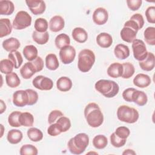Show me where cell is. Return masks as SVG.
I'll list each match as a JSON object with an SVG mask.
<instances>
[{"label": "cell", "mask_w": 155, "mask_h": 155, "mask_svg": "<svg viewBox=\"0 0 155 155\" xmlns=\"http://www.w3.org/2000/svg\"><path fill=\"white\" fill-rule=\"evenodd\" d=\"M132 50L133 56L138 61H143L147 56L148 51L146 45L142 40L136 39L132 42Z\"/></svg>", "instance_id": "obj_7"}, {"label": "cell", "mask_w": 155, "mask_h": 155, "mask_svg": "<svg viewBox=\"0 0 155 155\" xmlns=\"http://www.w3.org/2000/svg\"><path fill=\"white\" fill-rule=\"evenodd\" d=\"M5 81L7 85L10 88H16L21 83V80L18 74L13 71L6 74Z\"/></svg>", "instance_id": "obj_33"}, {"label": "cell", "mask_w": 155, "mask_h": 155, "mask_svg": "<svg viewBox=\"0 0 155 155\" xmlns=\"http://www.w3.org/2000/svg\"><path fill=\"white\" fill-rule=\"evenodd\" d=\"M151 82L150 77L143 73L137 74L133 79V84L139 88H145L148 87Z\"/></svg>", "instance_id": "obj_16"}, {"label": "cell", "mask_w": 155, "mask_h": 155, "mask_svg": "<svg viewBox=\"0 0 155 155\" xmlns=\"http://www.w3.org/2000/svg\"><path fill=\"white\" fill-rule=\"evenodd\" d=\"M12 25L8 18H1L0 19V37L3 38L8 36L12 33Z\"/></svg>", "instance_id": "obj_24"}, {"label": "cell", "mask_w": 155, "mask_h": 155, "mask_svg": "<svg viewBox=\"0 0 155 155\" xmlns=\"http://www.w3.org/2000/svg\"><path fill=\"white\" fill-rule=\"evenodd\" d=\"M123 72L122 64L119 62L112 63L107 68L108 75L113 78H117L120 77Z\"/></svg>", "instance_id": "obj_21"}, {"label": "cell", "mask_w": 155, "mask_h": 155, "mask_svg": "<svg viewBox=\"0 0 155 155\" xmlns=\"http://www.w3.org/2000/svg\"><path fill=\"white\" fill-rule=\"evenodd\" d=\"M62 132L61 128L58 123L50 124L47 129V133L51 136H56L60 134Z\"/></svg>", "instance_id": "obj_46"}, {"label": "cell", "mask_w": 155, "mask_h": 155, "mask_svg": "<svg viewBox=\"0 0 155 155\" xmlns=\"http://www.w3.org/2000/svg\"><path fill=\"white\" fill-rule=\"evenodd\" d=\"M45 65L50 70H56L59 67V63L55 54L49 53L46 56Z\"/></svg>", "instance_id": "obj_30"}, {"label": "cell", "mask_w": 155, "mask_h": 155, "mask_svg": "<svg viewBox=\"0 0 155 155\" xmlns=\"http://www.w3.org/2000/svg\"><path fill=\"white\" fill-rule=\"evenodd\" d=\"M8 58L13 62L14 68L16 69L19 68L23 62V58L22 55L20 52L17 50L10 52L8 55Z\"/></svg>", "instance_id": "obj_35"}, {"label": "cell", "mask_w": 155, "mask_h": 155, "mask_svg": "<svg viewBox=\"0 0 155 155\" xmlns=\"http://www.w3.org/2000/svg\"><path fill=\"white\" fill-rule=\"evenodd\" d=\"M36 73V68L31 61L25 63L20 69L21 75L25 79H30Z\"/></svg>", "instance_id": "obj_18"}, {"label": "cell", "mask_w": 155, "mask_h": 155, "mask_svg": "<svg viewBox=\"0 0 155 155\" xmlns=\"http://www.w3.org/2000/svg\"><path fill=\"white\" fill-rule=\"evenodd\" d=\"M117 117L122 122L134 124L137 121L139 114L136 109L128 105H122L117 108Z\"/></svg>", "instance_id": "obj_5"}, {"label": "cell", "mask_w": 155, "mask_h": 155, "mask_svg": "<svg viewBox=\"0 0 155 155\" xmlns=\"http://www.w3.org/2000/svg\"><path fill=\"white\" fill-rule=\"evenodd\" d=\"M32 84L34 87L40 90H50L53 87V81L42 75L35 77L32 81Z\"/></svg>", "instance_id": "obj_8"}, {"label": "cell", "mask_w": 155, "mask_h": 155, "mask_svg": "<svg viewBox=\"0 0 155 155\" xmlns=\"http://www.w3.org/2000/svg\"><path fill=\"white\" fill-rule=\"evenodd\" d=\"M38 49L33 45H26L22 50L24 58L29 62L32 61L38 57Z\"/></svg>", "instance_id": "obj_27"}, {"label": "cell", "mask_w": 155, "mask_h": 155, "mask_svg": "<svg viewBox=\"0 0 155 155\" xmlns=\"http://www.w3.org/2000/svg\"><path fill=\"white\" fill-rule=\"evenodd\" d=\"M33 65L35 66L36 72L41 71L44 68V61L40 56H38L35 59L31 61Z\"/></svg>", "instance_id": "obj_52"}, {"label": "cell", "mask_w": 155, "mask_h": 155, "mask_svg": "<svg viewBox=\"0 0 155 155\" xmlns=\"http://www.w3.org/2000/svg\"><path fill=\"white\" fill-rule=\"evenodd\" d=\"M148 101L147 94L142 91L136 90L132 95V102L136 103L139 106L145 105Z\"/></svg>", "instance_id": "obj_25"}, {"label": "cell", "mask_w": 155, "mask_h": 155, "mask_svg": "<svg viewBox=\"0 0 155 155\" xmlns=\"http://www.w3.org/2000/svg\"><path fill=\"white\" fill-rule=\"evenodd\" d=\"M54 44L58 49H62L70 44V38L68 35L65 33L59 34L55 38Z\"/></svg>", "instance_id": "obj_29"}, {"label": "cell", "mask_w": 155, "mask_h": 155, "mask_svg": "<svg viewBox=\"0 0 155 155\" xmlns=\"http://www.w3.org/2000/svg\"><path fill=\"white\" fill-rule=\"evenodd\" d=\"M21 46L19 41L13 37H11L4 40L2 42V47L4 49L9 52L16 51Z\"/></svg>", "instance_id": "obj_19"}, {"label": "cell", "mask_w": 155, "mask_h": 155, "mask_svg": "<svg viewBox=\"0 0 155 155\" xmlns=\"http://www.w3.org/2000/svg\"><path fill=\"white\" fill-rule=\"evenodd\" d=\"M23 134L22 133L17 129L10 130L7 136V140L12 144H17L19 143L22 139Z\"/></svg>", "instance_id": "obj_28"}, {"label": "cell", "mask_w": 155, "mask_h": 155, "mask_svg": "<svg viewBox=\"0 0 155 155\" xmlns=\"http://www.w3.org/2000/svg\"><path fill=\"white\" fill-rule=\"evenodd\" d=\"M114 133L119 137L124 139H127V138L130 136V131L128 128L124 126H121L116 128Z\"/></svg>", "instance_id": "obj_45"}, {"label": "cell", "mask_w": 155, "mask_h": 155, "mask_svg": "<svg viewBox=\"0 0 155 155\" xmlns=\"http://www.w3.org/2000/svg\"><path fill=\"white\" fill-rule=\"evenodd\" d=\"M21 155H37L38 149L31 144H25L22 145L19 151Z\"/></svg>", "instance_id": "obj_41"}, {"label": "cell", "mask_w": 155, "mask_h": 155, "mask_svg": "<svg viewBox=\"0 0 155 155\" xmlns=\"http://www.w3.org/2000/svg\"><path fill=\"white\" fill-rule=\"evenodd\" d=\"M61 61L64 64L71 63L76 57V50L71 45H68L60 50L59 53Z\"/></svg>", "instance_id": "obj_9"}, {"label": "cell", "mask_w": 155, "mask_h": 155, "mask_svg": "<svg viewBox=\"0 0 155 155\" xmlns=\"http://www.w3.org/2000/svg\"><path fill=\"white\" fill-rule=\"evenodd\" d=\"M73 85L71 80L66 76H62L59 78L56 81L57 88L63 92L69 91Z\"/></svg>", "instance_id": "obj_23"}, {"label": "cell", "mask_w": 155, "mask_h": 155, "mask_svg": "<svg viewBox=\"0 0 155 155\" xmlns=\"http://www.w3.org/2000/svg\"><path fill=\"white\" fill-rule=\"evenodd\" d=\"M56 123H58L60 126L62 133L66 132L71 127V121L70 119L64 116L60 117L56 120Z\"/></svg>", "instance_id": "obj_43"}, {"label": "cell", "mask_w": 155, "mask_h": 155, "mask_svg": "<svg viewBox=\"0 0 155 155\" xmlns=\"http://www.w3.org/2000/svg\"><path fill=\"white\" fill-rule=\"evenodd\" d=\"M95 54L89 49L82 50L78 54V67L82 73L89 71L95 62Z\"/></svg>", "instance_id": "obj_4"}, {"label": "cell", "mask_w": 155, "mask_h": 155, "mask_svg": "<svg viewBox=\"0 0 155 155\" xmlns=\"http://www.w3.org/2000/svg\"><path fill=\"white\" fill-rule=\"evenodd\" d=\"M114 53L117 59H125L130 56V49L127 45L119 44L114 47Z\"/></svg>", "instance_id": "obj_20"}, {"label": "cell", "mask_w": 155, "mask_h": 155, "mask_svg": "<svg viewBox=\"0 0 155 155\" xmlns=\"http://www.w3.org/2000/svg\"><path fill=\"white\" fill-rule=\"evenodd\" d=\"M25 2L31 12L35 15H41L46 9L45 2L42 0H28Z\"/></svg>", "instance_id": "obj_10"}, {"label": "cell", "mask_w": 155, "mask_h": 155, "mask_svg": "<svg viewBox=\"0 0 155 155\" xmlns=\"http://www.w3.org/2000/svg\"><path fill=\"white\" fill-rule=\"evenodd\" d=\"M96 42L102 48H108L113 43V38L109 33L102 32L97 36Z\"/></svg>", "instance_id": "obj_17"}, {"label": "cell", "mask_w": 155, "mask_h": 155, "mask_svg": "<svg viewBox=\"0 0 155 155\" xmlns=\"http://www.w3.org/2000/svg\"><path fill=\"white\" fill-rule=\"evenodd\" d=\"M136 154V152L134 150H131V149H127L122 153L123 155H125V154Z\"/></svg>", "instance_id": "obj_55"}, {"label": "cell", "mask_w": 155, "mask_h": 155, "mask_svg": "<svg viewBox=\"0 0 155 155\" xmlns=\"http://www.w3.org/2000/svg\"><path fill=\"white\" fill-rule=\"evenodd\" d=\"M32 38L38 44L44 45L48 41L49 34L48 31L41 33L35 30L32 33Z\"/></svg>", "instance_id": "obj_31"}, {"label": "cell", "mask_w": 155, "mask_h": 155, "mask_svg": "<svg viewBox=\"0 0 155 155\" xmlns=\"http://www.w3.org/2000/svg\"><path fill=\"white\" fill-rule=\"evenodd\" d=\"M84 116L88 124L93 128L101 126L104 122V115L99 106L94 103H89L84 109Z\"/></svg>", "instance_id": "obj_1"}, {"label": "cell", "mask_w": 155, "mask_h": 155, "mask_svg": "<svg viewBox=\"0 0 155 155\" xmlns=\"http://www.w3.org/2000/svg\"><path fill=\"white\" fill-rule=\"evenodd\" d=\"M65 26L64 18L59 15L52 17L49 21V28L53 32H58L62 30Z\"/></svg>", "instance_id": "obj_15"}, {"label": "cell", "mask_w": 155, "mask_h": 155, "mask_svg": "<svg viewBox=\"0 0 155 155\" xmlns=\"http://www.w3.org/2000/svg\"><path fill=\"white\" fill-rule=\"evenodd\" d=\"M145 42L151 45H155V28L154 27H148L143 33Z\"/></svg>", "instance_id": "obj_37"}, {"label": "cell", "mask_w": 155, "mask_h": 155, "mask_svg": "<svg viewBox=\"0 0 155 155\" xmlns=\"http://www.w3.org/2000/svg\"><path fill=\"white\" fill-rule=\"evenodd\" d=\"M34 27L36 31L43 33L47 31L48 27V24L47 21L45 18H39L36 19Z\"/></svg>", "instance_id": "obj_40"}, {"label": "cell", "mask_w": 155, "mask_h": 155, "mask_svg": "<svg viewBox=\"0 0 155 155\" xmlns=\"http://www.w3.org/2000/svg\"><path fill=\"white\" fill-rule=\"evenodd\" d=\"M19 121L21 126L31 127L34 123V117L29 112L21 113L19 117Z\"/></svg>", "instance_id": "obj_32"}, {"label": "cell", "mask_w": 155, "mask_h": 155, "mask_svg": "<svg viewBox=\"0 0 155 155\" xmlns=\"http://www.w3.org/2000/svg\"><path fill=\"white\" fill-rule=\"evenodd\" d=\"M126 141L127 139H124L119 137L114 133H113L110 136V142L114 147H122L126 143Z\"/></svg>", "instance_id": "obj_44"}, {"label": "cell", "mask_w": 155, "mask_h": 155, "mask_svg": "<svg viewBox=\"0 0 155 155\" xmlns=\"http://www.w3.org/2000/svg\"><path fill=\"white\" fill-rule=\"evenodd\" d=\"M28 97L25 90H17L13 94V103L19 107H23L28 105Z\"/></svg>", "instance_id": "obj_12"}, {"label": "cell", "mask_w": 155, "mask_h": 155, "mask_svg": "<svg viewBox=\"0 0 155 155\" xmlns=\"http://www.w3.org/2000/svg\"><path fill=\"white\" fill-rule=\"evenodd\" d=\"M72 37L79 43H84L88 39V34L85 29L81 27H76L72 31Z\"/></svg>", "instance_id": "obj_22"}, {"label": "cell", "mask_w": 155, "mask_h": 155, "mask_svg": "<svg viewBox=\"0 0 155 155\" xmlns=\"http://www.w3.org/2000/svg\"><path fill=\"white\" fill-rule=\"evenodd\" d=\"M27 136L29 139L33 142H39L43 138L42 132L38 128L31 127L27 130Z\"/></svg>", "instance_id": "obj_34"}, {"label": "cell", "mask_w": 155, "mask_h": 155, "mask_svg": "<svg viewBox=\"0 0 155 155\" xmlns=\"http://www.w3.org/2000/svg\"><path fill=\"white\" fill-rule=\"evenodd\" d=\"M21 112L19 111H15L12 112L8 117V124L13 127H21V125L19 121V117L21 114Z\"/></svg>", "instance_id": "obj_42"}, {"label": "cell", "mask_w": 155, "mask_h": 155, "mask_svg": "<svg viewBox=\"0 0 155 155\" xmlns=\"http://www.w3.org/2000/svg\"><path fill=\"white\" fill-rule=\"evenodd\" d=\"M64 114L58 110H54L51 111L48 117V122L50 124H52L56 122V120H58L60 117L63 116Z\"/></svg>", "instance_id": "obj_49"}, {"label": "cell", "mask_w": 155, "mask_h": 155, "mask_svg": "<svg viewBox=\"0 0 155 155\" xmlns=\"http://www.w3.org/2000/svg\"><path fill=\"white\" fill-rule=\"evenodd\" d=\"M107 144L108 139L107 137L103 134L97 135L94 136L93 139V145L97 149H104L106 147Z\"/></svg>", "instance_id": "obj_36"}, {"label": "cell", "mask_w": 155, "mask_h": 155, "mask_svg": "<svg viewBox=\"0 0 155 155\" xmlns=\"http://www.w3.org/2000/svg\"><path fill=\"white\" fill-rule=\"evenodd\" d=\"M137 31L133 28L132 27L127 25H124V27L120 31L121 39L127 42H133L134 40L136 39Z\"/></svg>", "instance_id": "obj_13"}, {"label": "cell", "mask_w": 155, "mask_h": 155, "mask_svg": "<svg viewBox=\"0 0 155 155\" xmlns=\"http://www.w3.org/2000/svg\"><path fill=\"white\" fill-rule=\"evenodd\" d=\"M28 94V102L27 105H33L35 104L38 100V93L32 89L25 90Z\"/></svg>", "instance_id": "obj_47"}, {"label": "cell", "mask_w": 155, "mask_h": 155, "mask_svg": "<svg viewBox=\"0 0 155 155\" xmlns=\"http://www.w3.org/2000/svg\"><path fill=\"white\" fill-rule=\"evenodd\" d=\"M15 10V5L12 1L8 0L0 1V14L1 15H10Z\"/></svg>", "instance_id": "obj_26"}, {"label": "cell", "mask_w": 155, "mask_h": 155, "mask_svg": "<svg viewBox=\"0 0 155 155\" xmlns=\"http://www.w3.org/2000/svg\"><path fill=\"white\" fill-rule=\"evenodd\" d=\"M139 65L141 69L146 71H150L154 69L155 65V56L151 52H148L147 57L142 61H139Z\"/></svg>", "instance_id": "obj_14"}, {"label": "cell", "mask_w": 155, "mask_h": 155, "mask_svg": "<svg viewBox=\"0 0 155 155\" xmlns=\"http://www.w3.org/2000/svg\"><path fill=\"white\" fill-rule=\"evenodd\" d=\"M123 72L121 77L124 79H129L132 77L135 72L134 65L130 62H124L122 64Z\"/></svg>", "instance_id": "obj_38"}, {"label": "cell", "mask_w": 155, "mask_h": 155, "mask_svg": "<svg viewBox=\"0 0 155 155\" xmlns=\"http://www.w3.org/2000/svg\"><path fill=\"white\" fill-rule=\"evenodd\" d=\"M89 144V137L84 133L76 134L71 138L67 143L70 152L74 154H81L84 153Z\"/></svg>", "instance_id": "obj_2"}, {"label": "cell", "mask_w": 155, "mask_h": 155, "mask_svg": "<svg viewBox=\"0 0 155 155\" xmlns=\"http://www.w3.org/2000/svg\"><path fill=\"white\" fill-rule=\"evenodd\" d=\"M92 19L93 22L98 25L105 24L108 19L107 10L103 7L97 8L93 13Z\"/></svg>", "instance_id": "obj_11"}, {"label": "cell", "mask_w": 155, "mask_h": 155, "mask_svg": "<svg viewBox=\"0 0 155 155\" xmlns=\"http://www.w3.org/2000/svg\"><path fill=\"white\" fill-rule=\"evenodd\" d=\"M131 19L134 20L135 22H136V23L138 24L140 29H141L143 25H144V19L143 18V16L140 14V13H136L134 14L131 18Z\"/></svg>", "instance_id": "obj_53"}, {"label": "cell", "mask_w": 155, "mask_h": 155, "mask_svg": "<svg viewBox=\"0 0 155 155\" xmlns=\"http://www.w3.org/2000/svg\"><path fill=\"white\" fill-rule=\"evenodd\" d=\"M136 90V89L134 88H128L125 89L122 93V97L127 102H132V95Z\"/></svg>", "instance_id": "obj_51"}, {"label": "cell", "mask_w": 155, "mask_h": 155, "mask_svg": "<svg viewBox=\"0 0 155 155\" xmlns=\"http://www.w3.org/2000/svg\"><path fill=\"white\" fill-rule=\"evenodd\" d=\"M95 89L107 98L114 97L117 94L119 87L114 81L108 79H100L94 85Z\"/></svg>", "instance_id": "obj_3"}, {"label": "cell", "mask_w": 155, "mask_h": 155, "mask_svg": "<svg viewBox=\"0 0 155 155\" xmlns=\"http://www.w3.org/2000/svg\"><path fill=\"white\" fill-rule=\"evenodd\" d=\"M145 16L147 21L151 24L155 23V7L150 6L145 11Z\"/></svg>", "instance_id": "obj_48"}, {"label": "cell", "mask_w": 155, "mask_h": 155, "mask_svg": "<svg viewBox=\"0 0 155 155\" xmlns=\"http://www.w3.org/2000/svg\"><path fill=\"white\" fill-rule=\"evenodd\" d=\"M0 102H1V112H0V113L2 114L6 110V105L2 99L0 100Z\"/></svg>", "instance_id": "obj_54"}, {"label": "cell", "mask_w": 155, "mask_h": 155, "mask_svg": "<svg viewBox=\"0 0 155 155\" xmlns=\"http://www.w3.org/2000/svg\"><path fill=\"white\" fill-rule=\"evenodd\" d=\"M142 3V0H127V4L128 7L132 11L139 10Z\"/></svg>", "instance_id": "obj_50"}, {"label": "cell", "mask_w": 155, "mask_h": 155, "mask_svg": "<svg viewBox=\"0 0 155 155\" xmlns=\"http://www.w3.org/2000/svg\"><path fill=\"white\" fill-rule=\"evenodd\" d=\"M31 17L25 11L18 12L13 21L12 26L16 30H22L31 25Z\"/></svg>", "instance_id": "obj_6"}, {"label": "cell", "mask_w": 155, "mask_h": 155, "mask_svg": "<svg viewBox=\"0 0 155 155\" xmlns=\"http://www.w3.org/2000/svg\"><path fill=\"white\" fill-rule=\"evenodd\" d=\"M14 68L13 62L8 59H4L0 61V70L2 73L8 74L12 72Z\"/></svg>", "instance_id": "obj_39"}]
</instances>
